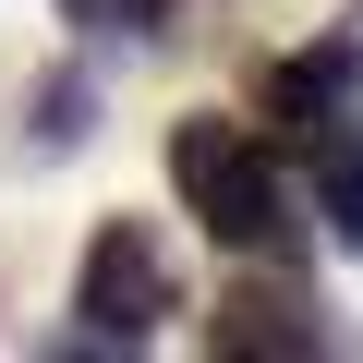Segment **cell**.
Here are the masks:
<instances>
[{
    "instance_id": "277c9868",
    "label": "cell",
    "mask_w": 363,
    "mask_h": 363,
    "mask_svg": "<svg viewBox=\"0 0 363 363\" xmlns=\"http://www.w3.org/2000/svg\"><path fill=\"white\" fill-rule=\"evenodd\" d=\"M363 109V13L339 25V37H315V49H291V61H267L255 73V133H327V121H351Z\"/></svg>"
},
{
    "instance_id": "52a82bcc",
    "label": "cell",
    "mask_w": 363,
    "mask_h": 363,
    "mask_svg": "<svg viewBox=\"0 0 363 363\" xmlns=\"http://www.w3.org/2000/svg\"><path fill=\"white\" fill-rule=\"evenodd\" d=\"M61 25H73L85 49H157V37L182 25V0H61Z\"/></svg>"
},
{
    "instance_id": "8992f818",
    "label": "cell",
    "mask_w": 363,
    "mask_h": 363,
    "mask_svg": "<svg viewBox=\"0 0 363 363\" xmlns=\"http://www.w3.org/2000/svg\"><path fill=\"white\" fill-rule=\"evenodd\" d=\"M85 133H97V73L85 61L37 73L25 85V157H85Z\"/></svg>"
},
{
    "instance_id": "7a4b0ae2",
    "label": "cell",
    "mask_w": 363,
    "mask_h": 363,
    "mask_svg": "<svg viewBox=\"0 0 363 363\" xmlns=\"http://www.w3.org/2000/svg\"><path fill=\"white\" fill-rule=\"evenodd\" d=\"M182 303V255L157 242V218H97L73 255V351H145Z\"/></svg>"
},
{
    "instance_id": "6da1fadb",
    "label": "cell",
    "mask_w": 363,
    "mask_h": 363,
    "mask_svg": "<svg viewBox=\"0 0 363 363\" xmlns=\"http://www.w3.org/2000/svg\"><path fill=\"white\" fill-rule=\"evenodd\" d=\"M169 194H182V218H194L206 242H230L242 267L255 255H303V206H291L279 145L255 121H218V109L169 121Z\"/></svg>"
},
{
    "instance_id": "3957f363",
    "label": "cell",
    "mask_w": 363,
    "mask_h": 363,
    "mask_svg": "<svg viewBox=\"0 0 363 363\" xmlns=\"http://www.w3.org/2000/svg\"><path fill=\"white\" fill-rule=\"evenodd\" d=\"M194 339H206V363H327L339 351V315H327V291L291 255H255V279H230L194 315Z\"/></svg>"
},
{
    "instance_id": "5b68a950",
    "label": "cell",
    "mask_w": 363,
    "mask_h": 363,
    "mask_svg": "<svg viewBox=\"0 0 363 363\" xmlns=\"http://www.w3.org/2000/svg\"><path fill=\"white\" fill-rule=\"evenodd\" d=\"M303 157H315V218H327V242L363 255V109L327 121V133H303Z\"/></svg>"
}]
</instances>
